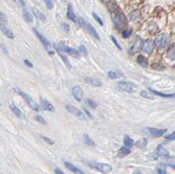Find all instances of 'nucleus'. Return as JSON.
<instances>
[{
	"label": "nucleus",
	"instance_id": "20",
	"mask_svg": "<svg viewBox=\"0 0 175 174\" xmlns=\"http://www.w3.org/2000/svg\"><path fill=\"white\" fill-rule=\"evenodd\" d=\"M65 164V166L68 168V169H69L71 172H74V173H81V174H83V173H84L83 172V171L81 170V169H79L78 167H76V166H74V164H71V163H69V162H65L64 163Z\"/></svg>",
	"mask_w": 175,
	"mask_h": 174
},
{
	"label": "nucleus",
	"instance_id": "32",
	"mask_svg": "<svg viewBox=\"0 0 175 174\" xmlns=\"http://www.w3.org/2000/svg\"><path fill=\"white\" fill-rule=\"evenodd\" d=\"M60 57H61V59H62V61H63L64 64L66 65V67H67L68 69H71V65H70V62H69V61L68 60V58H67L65 55L61 54V53H60Z\"/></svg>",
	"mask_w": 175,
	"mask_h": 174
},
{
	"label": "nucleus",
	"instance_id": "10",
	"mask_svg": "<svg viewBox=\"0 0 175 174\" xmlns=\"http://www.w3.org/2000/svg\"><path fill=\"white\" fill-rule=\"evenodd\" d=\"M155 46H156V45H155V41H153L152 40H146L144 42L142 50H143L144 52L148 53V54H151V53L153 52Z\"/></svg>",
	"mask_w": 175,
	"mask_h": 174
},
{
	"label": "nucleus",
	"instance_id": "8",
	"mask_svg": "<svg viewBox=\"0 0 175 174\" xmlns=\"http://www.w3.org/2000/svg\"><path fill=\"white\" fill-rule=\"evenodd\" d=\"M66 110L69 113H71L74 116H76L77 118L81 119V120H86V116L85 114L82 112L80 110H78L77 108L74 107L73 105H66Z\"/></svg>",
	"mask_w": 175,
	"mask_h": 174
},
{
	"label": "nucleus",
	"instance_id": "11",
	"mask_svg": "<svg viewBox=\"0 0 175 174\" xmlns=\"http://www.w3.org/2000/svg\"><path fill=\"white\" fill-rule=\"evenodd\" d=\"M33 32H34V33L36 34V36L38 37V39H39V40H41V42L43 44V46H44L47 49V52H49L50 53H53V52L50 51V50H51V49H50V47H51V44L48 42V40H47V39L43 36V35H42V34H41L39 32L37 31L35 28H33Z\"/></svg>",
	"mask_w": 175,
	"mask_h": 174
},
{
	"label": "nucleus",
	"instance_id": "1",
	"mask_svg": "<svg viewBox=\"0 0 175 174\" xmlns=\"http://www.w3.org/2000/svg\"><path fill=\"white\" fill-rule=\"evenodd\" d=\"M108 10L110 12V17L113 21L114 26L117 30L124 29L127 25V20L124 16V12L119 8V6L116 4V3L113 1L110 4L107 5Z\"/></svg>",
	"mask_w": 175,
	"mask_h": 174
},
{
	"label": "nucleus",
	"instance_id": "31",
	"mask_svg": "<svg viewBox=\"0 0 175 174\" xmlns=\"http://www.w3.org/2000/svg\"><path fill=\"white\" fill-rule=\"evenodd\" d=\"M140 95L144 98H146V99H149V100H152L153 99V96L150 94V92L146 91V90H143L140 93Z\"/></svg>",
	"mask_w": 175,
	"mask_h": 174
},
{
	"label": "nucleus",
	"instance_id": "39",
	"mask_svg": "<svg viewBox=\"0 0 175 174\" xmlns=\"http://www.w3.org/2000/svg\"><path fill=\"white\" fill-rule=\"evenodd\" d=\"M92 14H93V17H94V19H95V20L97 21V22H98V23H99V24H100L101 26H103V20H102L100 19V17H99V16H98V15H97V14H96L95 12H93Z\"/></svg>",
	"mask_w": 175,
	"mask_h": 174
},
{
	"label": "nucleus",
	"instance_id": "14",
	"mask_svg": "<svg viewBox=\"0 0 175 174\" xmlns=\"http://www.w3.org/2000/svg\"><path fill=\"white\" fill-rule=\"evenodd\" d=\"M154 154L156 155V158H158V157H167V158L170 157V152L165 149L163 145H158L156 152Z\"/></svg>",
	"mask_w": 175,
	"mask_h": 174
},
{
	"label": "nucleus",
	"instance_id": "35",
	"mask_svg": "<svg viewBox=\"0 0 175 174\" xmlns=\"http://www.w3.org/2000/svg\"><path fill=\"white\" fill-rule=\"evenodd\" d=\"M44 2H45V4H46L47 9L52 10L53 8V0H44Z\"/></svg>",
	"mask_w": 175,
	"mask_h": 174
},
{
	"label": "nucleus",
	"instance_id": "44",
	"mask_svg": "<svg viewBox=\"0 0 175 174\" xmlns=\"http://www.w3.org/2000/svg\"><path fill=\"white\" fill-rule=\"evenodd\" d=\"M43 140H44L45 142H47V143H50V144H53V143H54V142H53L52 139L48 138V137H46V136H43Z\"/></svg>",
	"mask_w": 175,
	"mask_h": 174
},
{
	"label": "nucleus",
	"instance_id": "16",
	"mask_svg": "<svg viewBox=\"0 0 175 174\" xmlns=\"http://www.w3.org/2000/svg\"><path fill=\"white\" fill-rule=\"evenodd\" d=\"M67 17L69 20L73 21L74 23H78V20L75 18V14L73 10V6L71 4H68V12H67Z\"/></svg>",
	"mask_w": 175,
	"mask_h": 174
},
{
	"label": "nucleus",
	"instance_id": "43",
	"mask_svg": "<svg viewBox=\"0 0 175 174\" xmlns=\"http://www.w3.org/2000/svg\"><path fill=\"white\" fill-rule=\"evenodd\" d=\"M62 27H63L64 31L66 32H68L70 31V26H69V25H68L67 23H63V24H62Z\"/></svg>",
	"mask_w": 175,
	"mask_h": 174
},
{
	"label": "nucleus",
	"instance_id": "18",
	"mask_svg": "<svg viewBox=\"0 0 175 174\" xmlns=\"http://www.w3.org/2000/svg\"><path fill=\"white\" fill-rule=\"evenodd\" d=\"M10 109L12 112L14 113V115L19 117V118H23L24 117V115L19 108H17V106L13 103H10Z\"/></svg>",
	"mask_w": 175,
	"mask_h": 174
},
{
	"label": "nucleus",
	"instance_id": "33",
	"mask_svg": "<svg viewBox=\"0 0 175 174\" xmlns=\"http://www.w3.org/2000/svg\"><path fill=\"white\" fill-rule=\"evenodd\" d=\"M132 34V29H128V30H124V31L122 32V37L123 38H129L131 35Z\"/></svg>",
	"mask_w": 175,
	"mask_h": 174
},
{
	"label": "nucleus",
	"instance_id": "34",
	"mask_svg": "<svg viewBox=\"0 0 175 174\" xmlns=\"http://www.w3.org/2000/svg\"><path fill=\"white\" fill-rule=\"evenodd\" d=\"M136 145H137V147H139V148L143 149V148H144V147L147 145V141H146L145 139L140 140V141H137V143H136Z\"/></svg>",
	"mask_w": 175,
	"mask_h": 174
},
{
	"label": "nucleus",
	"instance_id": "23",
	"mask_svg": "<svg viewBox=\"0 0 175 174\" xmlns=\"http://www.w3.org/2000/svg\"><path fill=\"white\" fill-rule=\"evenodd\" d=\"M107 75H108L109 78H110V79H118V78L124 77V74H123L115 71H109L107 73Z\"/></svg>",
	"mask_w": 175,
	"mask_h": 174
},
{
	"label": "nucleus",
	"instance_id": "5",
	"mask_svg": "<svg viewBox=\"0 0 175 174\" xmlns=\"http://www.w3.org/2000/svg\"><path fill=\"white\" fill-rule=\"evenodd\" d=\"M13 90H14V91H16L18 94H20L21 96L24 98V100L26 102V103L29 105V107L31 108L32 110H33L34 111H38V110H39V109H40L39 104H38L37 103H35V102L32 99L31 97H30L27 94H26L25 92H23L22 90H20V88H13Z\"/></svg>",
	"mask_w": 175,
	"mask_h": 174
},
{
	"label": "nucleus",
	"instance_id": "21",
	"mask_svg": "<svg viewBox=\"0 0 175 174\" xmlns=\"http://www.w3.org/2000/svg\"><path fill=\"white\" fill-rule=\"evenodd\" d=\"M85 82L92 86L95 87H101L102 86V82H100L99 80L95 79V78H90V77H86L85 78Z\"/></svg>",
	"mask_w": 175,
	"mask_h": 174
},
{
	"label": "nucleus",
	"instance_id": "4",
	"mask_svg": "<svg viewBox=\"0 0 175 174\" xmlns=\"http://www.w3.org/2000/svg\"><path fill=\"white\" fill-rule=\"evenodd\" d=\"M116 88L122 92L135 93L137 90V86L130 82H119L116 84Z\"/></svg>",
	"mask_w": 175,
	"mask_h": 174
},
{
	"label": "nucleus",
	"instance_id": "48",
	"mask_svg": "<svg viewBox=\"0 0 175 174\" xmlns=\"http://www.w3.org/2000/svg\"><path fill=\"white\" fill-rule=\"evenodd\" d=\"M13 1H16V0H13Z\"/></svg>",
	"mask_w": 175,
	"mask_h": 174
},
{
	"label": "nucleus",
	"instance_id": "40",
	"mask_svg": "<svg viewBox=\"0 0 175 174\" xmlns=\"http://www.w3.org/2000/svg\"><path fill=\"white\" fill-rule=\"evenodd\" d=\"M163 164H160V166H158L157 168V172L160 174H165L166 173V170L165 169V167H162Z\"/></svg>",
	"mask_w": 175,
	"mask_h": 174
},
{
	"label": "nucleus",
	"instance_id": "12",
	"mask_svg": "<svg viewBox=\"0 0 175 174\" xmlns=\"http://www.w3.org/2000/svg\"><path fill=\"white\" fill-rule=\"evenodd\" d=\"M72 94L74 98L78 101L81 102L83 98V92L82 88L80 86H74L72 88Z\"/></svg>",
	"mask_w": 175,
	"mask_h": 174
},
{
	"label": "nucleus",
	"instance_id": "6",
	"mask_svg": "<svg viewBox=\"0 0 175 174\" xmlns=\"http://www.w3.org/2000/svg\"><path fill=\"white\" fill-rule=\"evenodd\" d=\"M89 166L95 170H97L103 173H109L113 170V167L109 164H103V163H97V162H91L89 163Z\"/></svg>",
	"mask_w": 175,
	"mask_h": 174
},
{
	"label": "nucleus",
	"instance_id": "46",
	"mask_svg": "<svg viewBox=\"0 0 175 174\" xmlns=\"http://www.w3.org/2000/svg\"><path fill=\"white\" fill-rule=\"evenodd\" d=\"M54 172H55V173H59V174L64 173V172H63V171H62L60 168H55V169H54Z\"/></svg>",
	"mask_w": 175,
	"mask_h": 174
},
{
	"label": "nucleus",
	"instance_id": "22",
	"mask_svg": "<svg viewBox=\"0 0 175 174\" xmlns=\"http://www.w3.org/2000/svg\"><path fill=\"white\" fill-rule=\"evenodd\" d=\"M32 12H33V14H34V16L39 20L43 21V22H46L47 21V18H46V16L42 13L41 11H40L39 10H37L36 8H33L32 9Z\"/></svg>",
	"mask_w": 175,
	"mask_h": 174
},
{
	"label": "nucleus",
	"instance_id": "38",
	"mask_svg": "<svg viewBox=\"0 0 175 174\" xmlns=\"http://www.w3.org/2000/svg\"><path fill=\"white\" fill-rule=\"evenodd\" d=\"M110 38H111V40L113 41V43L115 44V46H116V47L120 50V51H121V50H122V47H121L120 44L118 43V41L116 40V38L114 37L113 35H111V36H110Z\"/></svg>",
	"mask_w": 175,
	"mask_h": 174
},
{
	"label": "nucleus",
	"instance_id": "13",
	"mask_svg": "<svg viewBox=\"0 0 175 174\" xmlns=\"http://www.w3.org/2000/svg\"><path fill=\"white\" fill-rule=\"evenodd\" d=\"M60 47L62 48V50L64 52H66L67 53H68L69 55H71L72 57L74 58H78L79 56H80V53H79V52L76 51V50H74V48H71V47H69V46H64L63 44H60Z\"/></svg>",
	"mask_w": 175,
	"mask_h": 174
},
{
	"label": "nucleus",
	"instance_id": "41",
	"mask_svg": "<svg viewBox=\"0 0 175 174\" xmlns=\"http://www.w3.org/2000/svg\"><path fill=\"white\" fill-rule=\"evenodd\" d=\"M165 139H166V140H169V141L175 140V130L173 131V132H172L170 135L166 136H165Z\"/></svg>",
	"mask_w": 175,
	"mask_h": 174
},
{
	"label": "nucleus",
	"instance_id": "28",
	"mask_svg": "<svg viewBox=\"0 0 175 174\" xmlns=\"http://www.w3.org/2000/svg\"><path fill=\"white\" fill-rule=\"evenodd\" d=\"M23 17H24V20L26 22H28V23H32V15L26 9L23 10Z\"/></svg>",
	"mask_w": 175,
	"mask_h": 174
},
{
	"label": "nucleus",
	"instance_id": "27",
	"mask_svg": "<svg viewBox=\"0 0 175 174\" xmlns=\"http://www.w3.org/2000/svg\"><path fill=\"white\" fill-rule=\"evenodd\" d=\"M167 57L171 60H175V45H173L169 47L167 51Z\"/></svg>",
	"mask_w": 175,
	"mask_h": 174
},
{
	"label": "nucleus",
	"instance_id": "25",
	"mask_svg": "<svg viewBox=\"0 0 175 174\" xmlns=\"http://www.w3.org/2000/svg\"><path fill=\"white\" fill-rule=\"evenodd\" d=\"M83 142L86 143V144L89 145V146H95V141L93 140L92 138H91L88 134H85V135L83 136Z\"/></svg>",
	"mask_w": 175,
	"mask_h": 174
},
{
	"label": "nucleus",
	"instance_id": "47",
	"mask_svg": "<svg viewBox=\"0 0 175 174\" xmlns=\"http://www.w3.org/2000/svg\"><path fill=\"white\" fill-rule=\"evenodd\" d=\"M24 62L26 63V66H28V67H30V68H32V67H33L31 62H29V61H27V60H25V61H24Z\"/></svg>",
	"mask_w": 175,
	"mask_h": 174
},
{
	"label": "nucleus",
	"instance_id": "3",
	"mask_svg": "<svg viewBox=\"0 0 175 174\" xmlns=\"http://www.w3.org/2000/svg\"><path fill=\"white\" fill-rule=\"evenodd\" d=\"M143 45H144L143 40L139 36H137L133 40V41L131 42V44L129 47V54L134 55L137 52H138L143 48Z\"/></svg>",
	"mask_w": 175,
	"mask_h": 174
},
{
	"label": "nucleus",
	"instance_id": "37",
	"mask_svg": "<svg viewBox=\"0 0 175 174\" xmlns=\"http://www.w3.org/2000/svg\"><path fill=\"white\" fill-rule=\"evenodd\" d=\"M79 52H82L83 55H87L88 54V49H87V47L85 46H83V45H81L80 46H79Z\"/></svg>",
	"mask_w": 175,
	"mask_h": 174
},
{
	"label": "nucleus",
	"instance_id": "45",
	"mask_svg": "<svg viewBox=\"0 0 175 174\" xmlns=\"http://www.w3.org/2000/svg\"><path fill=\"white\" fill-rule=\"evenodd\" d=\"M83 112H84V114H85V115H86L89 118H92V116L90 115V113L87 110H83Z\"/></svg>",
	"mask_w": 175,
	"mask_h": 174
},
{
	"label": "nucleus",
	"instance_id": "2",
	"mask_svg": "<svg viewBox=\"0 0 175 174\" xmlns=\"http://www.w3.org/2000/svg\"><path fill=\"white\" fill-rule=\"evenodd\" d=\"M78 24L81 25V26H83V29H85L94 38H95L97 40H100V37H99L98 32L95 29V27L93 26L92 25H90L89 23H88L85 20H83V18H78Z\"/></svg>",
	"mask_w": 175,
	"mask_h": 174
},
{
	"label": "nucleus",
	"instance_id": "15",
	"mask_svg": "<svg viewBox=\"0 0 175 174\" xmlns=\"http://www.w3.org/2000/svg\"><path fill=\"white\" fill-rule=\"evenodd\" d=\"M1 31L3 32V33L6 37H8L9 39H14V37H15L14 33L11 31L10 29L6 26V25H5V23H3V22H1Z\"/></svg>",
	"mask_w": 175,
	"mask_h": 174
},
{
	"label": "nucleus",
	"instance_id": "7",
	"mask_svg": "<svg viewBox=\"0 0 175 174\" xmlns=\"http://www.w3.org/2000/svg\"><path fill=\"white\" fill-rule=\"evenodd\" d=\"M154 41L155 45H156V46H157L158 48H159V49H164V48H165V47L168 46L170 40H169V37H168L167 34L163 33V34L158 35V36L156 38V40H155Z\"/></svg>",
	"mask_w": 175,
	"mask_h": 174
},
{
	"label": "nucleus",
	"instance_id": "29",
	"mask_svg": "<svg viewBox=\"0 0 175 174\" xmlns=\"http://www.w3.org/2000/svg\"><path fill=\"white\" fill-rule=\"evenodd\" d=\"M124 143L125 146L131 147V146H132L134 144V140L131 138V137H130L129 136H125L124 139Z\"/></svg>",
	"mask_w": 175,
	"mask_h": 174
},
{
	"label": "nucleus",
	"instance_id": "26",
	"mask_svg": "<svg viewBox=\"0 0 175 174\" xmlns=\"http://www.w3.org/2000/svg\"><path fill=\"white\" fill-rule=\"evenodd\" d=\"M137 61L138 62V64L140 65V66H142V67H147L148 66V61H147V59L143 56V55H138L137 56Z\"/></svg>",
	"mask_w": 175,
	"mask_h": 174
},
{
	"label": "nucleus",
	"instance_id": "17",
	"mask_svg": "<svg viewBox=\"0 0 175 174\" xmlns=\"http://www.w3.org/2000/svg\"><path fill=\"white\" fill-rule=\"evenodd\" d=\"M41 106L42 108L47 110V111H51V112H53L54 111V107L53 105L50 102L45 100V99H41Z\"/></svg>",
	"mask_w": 175,
	"mask_h": 174
},
{
	"label": "nucleus",
	"instance_id": "36",
	"mask_svg": "<svg viewBox=\"0 0 175 174\" xmlns=\"http://www.w3.org/2000/svg\"><path fill=\"white\" fill-rule=\"evenodd\" d=\"M86 103H88L91 108H93V109H95L96 107H97V103H95V101H93L92 99H87L86 100Z\"/></svg>",
	"mask_w": 175,
	"mask_h": 174
},
{
	"label": "nucleus",
	"instance_id": "19",
	"mask_svg": "<svg viewBox=\"0 0 175 174\" xmlns=\"http://www.w3.org/2000/svg\"><path fill=\"white\" fill-rule=\"evenodd\" d=\"M149 90L152 94H154L158 95V96H161L163 98H174L175 97V94H164V93L162 92H158V91L155 90L153 88H150Z\"/></svg>",
	"mask_w": 175,
	"mask_h": 174
},
{
	"label": "nucleus",
	"instance_id": "30",
	"mask_svg": "<svg viewBox=\"0 0 175 174\" xmlns=\"http://www.w3.org/2000/svg\"><path fill=\"white\" fill-rule=\"evenodd\" d=\"M165 164L175 169V157H168V158L165 162Z\"/></svg>",
	"mask_w": 175,
	"mask_h": 174
},
{
	"label": "nucleus",
	"instance_id": "42",
	"mask_svg": "<svg viewBox=\"0 0 175 174\" xmlns=\"http://www.w3.org/2000/svg\"><path fill=\"white\" fill-rule=\"evenodd\" d=\"M36 120H37L39 123H41V124H46V123H47L46 120L44 119V117L41 116H36Z\"/></svg>",
	"mask_w": 175,
	"mask_h": 174
},
{
	"label": "nucleus",
	"instance_id": "24",
	"mask_svg": "<svg viewBox=\"0 0 175 174\" xmlns=\"http://www.w3.org/2000/svg\"><path fill=\"white\" fill-rule=\"evenodd\" d=\"M130 153H131V150H130V149H128V148H127V146H126V147H121V148L118 150L117 156L122 158V157H125V156L129 155Z\"/></svg>",
	"mask_w": 175,
	"mask_h": 174
},
{
	"label": "nucleus",
	"instance_id": "9",
	"mask_svg": "<svg viewBox=\"0 0 175 174\" xmlns=\"http://www.w3.org/2000/svg\"><path fill=\"white\" fill-rule=\"evenodd\" d=\"M144 131L147 133V135H149L151 136L158 137V136H162L167 131V130L166 129L158 130V129H153V128H147V129L144 130Z\"/></svg>",
	"mask_w": 175,
	"mask_h": 174
}]
</instances>
